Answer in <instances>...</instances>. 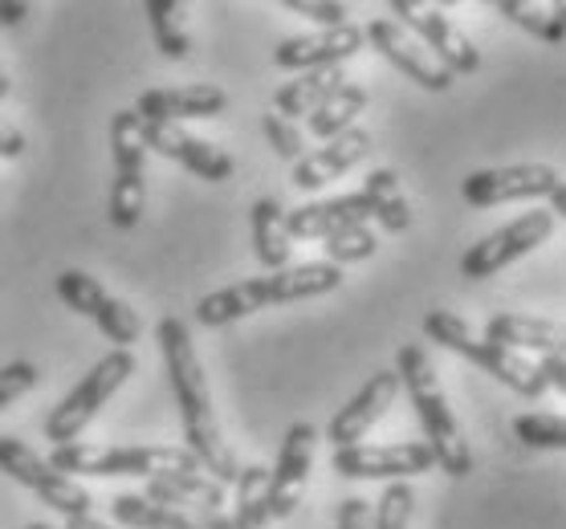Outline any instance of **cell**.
I'll use <instances>...</instances> for the list:
<instances>
[{
	"label": "cell",
	"instance_id": "6da1fadb",
	"mask_svg": "<svg viewBox=\"0 0 566 529\" xmlns=\"http://www.w3.org/2000/svg\"><path fill=\"white\" fill-rule=\"evenodd\" d=\"M155 342H159V355H164V371H168L171 395L180 403V424L184 440H188V452H192L200 468L217 485H237L241 477V465L232 456L229 440L220 436L217 412H212V391H208L205 367L196 359V342L192 330L184 318L168 314L155 326Z\"/></svg>",
	"mask_w": 566,
	"mask_h": 529
},
{
	"label": "cell",
	"instance_id": "7a4b0ae2",
	"mask_svg": "<svg viewBox=\"0 0 566 529\" xmlns=\"http://www.w3.org/2000/svg\"><path fill=\"white\" fill-rule=\"evenodd\" d=\"M343 285V269L331 261H306V265H290V269L265 273V277H249V282L224 285L217 294L196 301V322L200 326H229L241 322L249 314L265 310V306H285V301H302V297L335 294Z\"/></svg>",
	"mask_w": 566,
	"mask_h": 529
},
{
	"label": "cell",
	"instance_id": "3957f363",
	"mask_svg": "<svg viewBox=\"0 0 566 529\" xmlns=\"http://www.w3.org/2000/svg\"><path fill=\"white\" fill-rule=\"evenodd\" d=\"M396 374L399 388L408 391V400L416 408V420L424 427V444L437 456L440 473H449L452 480H464L473 473V452H469V440H464L461 424L449 408V395L440 388L437 367L428 359V350L420 342H403L396 355Z\"/></svg>",
	"mask_w": 566,
	"mask_h": 529
},
{
	"label": "cell",
	"instance_id": "277c9868",
	"mask_svg": "<svg viewBox=\"0 0 566 529\" xmlns=\"http://www.w3.org/2000/svg\"><path fill=\"white\" fill-rule=\"evenodd\" d=\"M50 465L65 477H164V473H205L188 448H151V444H65L53 448Z\"/></svg>",
	"mask_w": 566,
	"mask_h": 529
},
{
	"label": "cell",
	"instance_id": "5b68a950",
	"mask_svg": "<svg viewBox=\"0 0 566 529\" xmlns=\"http://www.w3.org/2000/svg\"><path fill=\"white\" fill-rule=\"evenodd\" d=\"M424 335L432 338L437 347H444V350H452V355H461V359L476 362L481 371L493 374L497 383H505V388L517 391V395H526V400H542V395L551 391L534 362L522 359L517 350L502 347V342L476 338L473 330H469V322H464V318H457V314L428 310L424 314Z\"/></svg>",
	"mask_w": 566,
	"mask_h": 529
},
{
	"label": "cell",
	"instance_id": "8992f818",
	"mask_svg": "<svg viewBox=\"0 0 566 529\" xmlns=\"http://www.w3.org/2000/svg\"><path fill=\"white\" fill-rule=\"evenodd\" d=\"M135 374V355L130 350H111L103 359L94 362L91 371L82 374L70 395L53 403V412L45 415V440H53V448H65V444H77V436L86 432L94 415L103 412L111 395H115L123 383Z\"/></svg>",
	"mask_w": 566,
	"mask_h": 529
},
{
	"label": "cell",
	"instance_id": "52a82bcc",
	"mask_svg": "<svg viewBox=\"0 0 566 529\" xmlns=\"http://www.w3.org/2000/svg\"><path fill=\"white\" fill-rule=\"evenodd\" d=\"M111 147H115V183H111V224L130 233L143 220V204H147V147L139 142L135 130V110H118L111 118Z\"/></svg>",
	"mask_w": 566,
	"mask_h": 529
},
{
	"label": "cell",
	"instance_id": "ba28073f",
	"mask_svg": "<svg viewBox=\"0 0 566 529\" xmlns=\"http://www.w3.org/2000/svg\"><path fill=\"white\" fill-rule=\"evenodd\" d=\"M554 233V212L551 208H534V212H522L517 220L502 224L497 233L481 236L476 245H469V253L461 257V277L469 282H485V277H497L505 265L522 261L526 253H534L538 245H546Z\"/></svg>",
	"mask_w": 566,
	"mask_h": 529
},
{
	"label": "cell",
	"instance_id": "9c48e42d",
	"mask_svg": "<svg viewBox=\"0 0 566 529\" xmlns=\"http://www.w3.org/2000/svg\"><path fill=\"white\" fill-rule=\"evenodd\" d=\"M0 473H9L17 485L33 489L41 501L50 505V509H57V514H65V517H86V514H91V505H94L91 493L82 489L74 477L57 473L45 456H38V452L29 448L25 440L0 436Z\"/></svg>",
	"mask_w": 566,
	"mask_h": 529
},
{
	"label": "cell",
	"instance_id": "30bf717a",
	"mask_svg": "<svg viewBox=\"0 0 566 529\" xmlns=\"http://www.w3.org/2000/svg\"><path fill=\"white\" fill-rule=\"evenodd\" d=\"M53 289H57V297H62L70 310L98 326L115 342V350H130L139 342V330H143L139 314L130 310L127 301H118L115 294H106L103 285H98V277H91V273L82 269H62Z\"/></svg>",
	"mask_w": 566,
	"mask_h": 529
},
{
	"label": "cell",
	"instance_id": "8fae6325",
	"mask_svg": "<svg viewBox=\"0 0 566 529\" xmlns=\"http://www.w3.org/2000/svg\"><path fill=\"white\" fill-rule=\"evenodd\" d=\"M331 468L347 480H408L437 468V456L424 440H399V444H350L335 448Z\"/></svg>",
	"mask_w": 566,
	"mask_h": 529
},
{
	"label": "cell",
	"instance_id": "7c38bea8",
	"mask_svg": "<svg viewBox=\"0 0 566 529\" xmlns=\"http://www.w3.org/2000/svg\"><path fill=\"white\" fill-rule=\"evenodd\" d=\"M391 21L403 25L432 57H437L452 78L457 74H476L481 70V53L449 17L432 9V4H416V0H391Z\"/></svg>",
	"mask_w": 566,
	"mask_h": 529
},
{
	"label": "cell",
	"instance_id": "4fadbf2b",
	"mask_svg": "<svg viewBox=\"0 0 566 529\" xmlns=\"http://www.w3.org/2000/svg\"><path fill=\"white\" fill-rule=\"evenodd\" d=\"M135 130H139V142L147 151L171 159V163H180V168H188L192 176H200V180H208V183H224V180H232V171H237L229 151H220V147H212V142H205V139H196V135H188V130L176 127V123H151V118L135 115Z\"/></svg>",
	"mask_w": 566,
	"mask_h": 529
},
{
	"label": "cell",
	"instance_id": "5bb4252c",
	"mask_svg": "<svg viewBox=\"0 0 566 529\" xmlns=\"http://www.w3.org/2000/svg\"><path fill=\"white\" fill-rule=\"evenodd\" d=\"M558 171L551 163H514V168H485L473 171L461 183L464 204L473 208H497L514 204V200H551V192L558 188Z\"/></svg>",
	"mask_w": 566,
	"mask_h": 529
},
{
	"label": "cell",
	"instance_id": "9a60e30c",
	"mask_svg": "<svg viewBox=\"0 0 566 529\" xmlns=\"http://www.w3.org/2000/svg\"><path fill=\"white\" fill-rule=\"evenodd\" d=\"M314 444H318L314 424H306V420L290 424V432L282 440V452H277V465L270 473V489H265V505H270L273 521L294 517V509L302 505L310 465H314Z\"/></svg>",
	"mask_w": 566,
	"mask_h": 529
},
{
	"label": "cell",
	"instance_id": "2e32d148",
	"mask_svg": "<svg viewBox=\"0 0 566 529\" xmlns=\"http://www.w3.org/2000/svg\"><path fill=\"white\" fill-rule=\"evenodd\" d=\"M363 38L371 41L375 50L384 53L399 74H408L416 86H424V91H432V94H444L452 86L449 70H444V65H440L437 57H432V53H428L424 45L408 33V29L396 25L391 17H379V21H371V25L363 29Z\"/></svg>",
	"mask_w": 566,
	"mask_h": 529
},
{
	"label": "cell",
	"instance_id": "e0dca14e",
	"mask_svg": "<svg viewBox=\"0 0 566 529\" xmlns=\"http://www.w3.org/2000/svg\"><path fill=\"white\" fill-rule=\"evenodd\" d=\"M396 395H399L396 367H391V371H375L371 379L350 395L347 408H338L335 420L326 424V440H331L335 448H350V444H359V440L367 436L379 420H384L387 408L396 403Z\"/></svg>",
	"mask_w": 566,
	"mask_h": 529
},
{
	"label": "cell",
	"instance_id": "ac0fdd59",
	"mask_svg": "<svg viewBox=\"0 0 566 529\" xmlns=\"http://www.w3.org/2000/svg\"><path fill=\"white\" fill-rule=\"evenodd\" d=\"M367 45L359 25H338V29H318V33H302V38H285L277 41L273 50V65L277 70H331V65H343L347 57Z\"/></svg>",
	"mask_w": 566,
	"mask_h": 529
},
{
	"label": "cell",
	"instance_id": "d6986e66",
	"mask_svg": "<svg viewBox=\"0 0 566 529\" xmlns=\"http://www.w3.org/2000/svg\"><path fill=\"white\" fill-rule=\"evenodd\" d=\"M229 110V94L208 82L192 86H168V91H143L135 103V115L151 118V123H188V118H217Z\"/></svg>",
	"mask_w": 566,
	"mask_h": 529
},
{
	"label": "cell",
	"instance_id": "ffe728a7",
	"mask_svg": "<svg viewBox=\"0 0 566 529\" xmlns=\"http://www.w3.org/2000/svg\"><path fill=\"white\" fill-rule=\"evenodd\" d=\"M367 156H371V130L350 127L347 135H338V139H331L326 147H318V151H310V156L297 159L294 188H302V192H318V188H326L331 180L347 176L350 168H359Z\"/></svg>",
	"mask_w": 566,
	"mask_h": 529
},
{
	"label": "cell",
	"instance_id": "44dd1931",
	"mask_svg": "<svg viewBox=\"0 0 566 529\" xmlns=\"http://www.w3.org/2000/svg\"><path fill=\"white\" fill-rule=\"evenodd\" d=\"M367 220H371V204L363 200V192H355L285 212V233H290V241H326V236L355 229V224H367Z\"/></svg>",
	"mask_w": 566,
	"mask_h": 529
},
{
	"label": "cell",
	"instance_id": "7402d4cb",
	"mask_svg": "<svg viewBox=\"0 0 566 529\" xmlns=\"http://www.w3.org/2000/svg\"><path fill=\"white\" fill-rule=\"evenodd\" d=\"M111 514L118 526L130 529H232V517L224 509L184 514V509H168V505H155L147 497H135V493H118L111 501Z\"/></svg>",
	"mask_w": 566,
	"mask_h": 529
},
{
	"label": "cell",
	"instance_id": "603a6c76",
	"mask_svg": "<svg viewBox=\"0 0 566 529\" xmlns=\"http://www.w3.org/2000/svg\"><path fill=\"white\" fill-rule=\"evenodd\" d=\"M490 342H502L510 350H534V355H566V322L530 318V314H497L485 326Z\"/></svg>",
	"mask_w": 566,
	"mask_h": 529
},
{
	"label": "cell",
	"instance_id": "cb8c5ba5",
	"mask_svg": "<svg viewBox=\"0 0 566 529\" xmlns=\"http://www.w3.org/2000/svg\"><path fill=\"white\" fill-rule=\"evenodd\" d=\"M143 497L155 505H168V509H184V514H196V509H224V505H229L224 485H217L208 473H164V477H151Z\"/></svg>",
	"mask_w": 566,
	"mask_h": 529
},
{
	"label": "cell",
	"instance_id": "d4e9b609",
	"mask_svg": "<svg viewBox=\"0 0 566 529\" xmlns=\"http://www.w3.org/2000/svg\"><path fill=\"white\" fill-rule=\"evenodd\" d=\"M338 86H347V74H343V65H331V70H306L302 78L285 82L282 91L273 94V115L282 118H302V115H314Z\"/></svg>",
	"mask_w": 566,
	"mask_h": 529
},
{
	"label": "cell",
	"instance_id": "484cf974",
	"mask_svg": "<svg viewBox=\"0 0 566 529\" xmlns=\"http://www.w3.org/2000/svg\"><path fill=\"white\" fill-rule=\"evenodd\" d=\"M253 253L270 273L290 269V253H294V241L285 233V208L282 200H258L253 204Z\"/></svg>",
	"mask_w": 566,
	"mask_h": 529
},
{
	"label": "cell",
	"instance_id": "4316f807",
	"mask_svg": "<svg viewBox=\"0 0 566 529\" xmlns=\"http://www.w3.org/2000/svg\"><path fill=\"white\" fill-rule=\"evenodd\" d=\"M363 200L371 204V216L384 224L387 233H408V229H412V208L403 200L399 176L391 168H375L371 176L363 180Z\"/></svg>",
	"mask_w": 566,
	"mask_h": 529
},
{
	"label": "cell",
	"instance_id": "83f0119b",
	"mask_svg": "<svg viewBox=\"0 0 566 529\" xmlns=\"http://www.w3.org/2000/svg\"><path fill=\"white\" fill-rule=\"evenodd\" d=\"M367 110V91H363L359 82H347V86H338L326 103L306 118L310 135H318V139H338V135H347L355 127V118Z\"/></svg>",
	"mask_w": 566,
	"mask_h": 529
},
{
	"label": "cell",
	"instance_id": "f1b7e54d",
	"mask_svg": "<svg viewBox=\"0 0 566 529\" xmlns=\"http://www.w3.org/2000/svg\"><path fill=\"white\" fill-rule=\"evenodd\" d=\"M505 21L526 29L530 38L546 41V45H563L566 41V0L558 4H530V0H497L493 4Z\"/></svg>",
	"mask_w": 566,
	"mask_h": 529
},
{
	"label": "cell",
	"instance_id": "f546056e",
	"mask_svg": "<svg viewBox=\"0 0 566 529\" xmlns=\"http://www.w3.org/2000/svg\"><path fill=\"white\" fill-rule=\"evenodd\" d=\"M265 489H270V468L261 465L241 468V477H237V501H232V529H265V521H270Z\"/></svg>",
	"mask_w": 566,
	"mask_h": 529
},
{
	"label": "cell",
	"instance_id": "4dcf8cb0",
	"mask_svg": "<svg viewBox=\"0 0 566 529\" xmlns=\"http://www.w3.org/2000/svg\"><path fill=\"white\" fill-rule=\"evenodd\" d=\"M180 13L184 9L176 0H147V21H151L155 50L164 53L168 62H184L192 53V38H188Z\"/></svg>",
	"mask_w": 566,
	"mask_h": 529
},
{
	"label": "cell",
	"instance_id": "1f68e13d",
	"mask_svg": "<svg viewBox=\"0 0 566 529\" xmlns=\"http://www.w3.org/2000/svg\"><path fill=\"white\" fill-rule=\"evenodd\" d=\"M514 432L526 448H546V452H566V415L554 412H530L517 415Z\"/></svg>",
	"mask_w": 566,
	"mask_h": 529
},
{
	"label": "cell",
	"instance_id": "d6a6232c",
	"mask_svg": "<svg viewBox=\"0 0 566 529\" xmlns=\"http://www.w3.org/2000/svg\"><path fill=\"white\" fill-rule=\"evenodd\" d=\"M326 261L331 265H355V261H367L375 257V248H379V241H375V233L367 229V224H355V229H343V233L326 236Z\"/></svg>",
	"mask_w": 566,
	"mask_h": 529
},
{
	"label": "cell",
	"instance_id": "836d02e7",
	"mask_svg": "<svg viewBox=\"0 0 566 529\" xmlns=\"http://www.w3.org/2000/svg\"><path fill=\"white\" fill-rule=\"evenodd\" d=\"M412 505H416V493L408 480H391L375 505V517H371V529H408L412 526Z\"/></svg>",
	"mask_w": 566,
	"mask_h": 529
},
{
	"label": "cell",
	"instance_id": "e575fe53",
	"mask_svg": "<svg viewBox=\"0 0 566 529\" xmlns=\"http://www.w3.org/2000/svg\"><path fill=\"white\" fill-rule=\"evenodd\" d=\"M261 135L270 139V147L277 151L282 159H290V163H297L302 159V151H306V139H302V130L290 123V118L282 115H261Z\"/></svg>",
	"mask_w": 566,
	"mask_h": 529
},
{
	"label": "cell",
	"instance_id": "d590c367",
	"mask_svg": "<svg viewBox=\"0 0 566 529\" xmlns=\"http://www.w3.org/2000/svg\"><path fill=\"white\" fill-rule=\"evenodd\" d=\"M41 383V371L33 367V362L17 359L9 362V367H0V412L9 408V403H17L25 391H33Z\"/></svg>",
	"mask_w": 566,
	"mask_h": 529
},
{
	"label": "cell",
	"instance_id": "8d00e7d4",
	"mask_svg": "<svg viewBox=\"0 0 566 529\" xmlns=\"http://www.w3.org/2000/svg\"><path fill=\"white\" fill-rule=\"evenodd\" d=\"M290 13L306 17L322 29H338L347 25V4H335V0H282Z\"/></svg>",
	"mask_w": 566,
	"mask_h": 529
},
{
	"label": "cell",
	"instance_id": "74e56055",
	"mask_svg": "<svg viewBox=\"0 0 566 529\" xmlns=\"http://www.w3.org/2000/svg\"><path fill=\"white\" fill-rule=\"evenodd\" d=\"M338 529H371V505L363 497H343L338 501Z\"/></svg>",
	"mask_w": 566,
	"mask_h": 529
},
{
	"label": "cell",
	"instance_id": "f35d334b",
	"mask_svg": "<svg viewBox=\"0 0 566 529\" xmlns=\"http://www.w3.org/2000/svg\"><path fill=\"white\" fill-rule=\"evenodd\" d=\"M21 151H25V135L0 115V159H17Z\"/></svg>",
	"mask_w": 566,
	"mask_h": 529
},
{
	"label": "cell",
	"instance_id": "ab89813d",
	"mask_svg": "<svg viewBox=\"0 0 566 529\" xmlns=\"http://www.w3.org/2000/svg\"><path fill=\"white\" fill-rule=\"evenodd\" d=\"M29 13H33V9H29L25 0H0V25L4 29H17Z\"/></svg>",
	"mask_w": 566,
	"mask_h": 529
},
{
	"label": "cell",
	"instance_id": "60d3db41",
	"mask_svg": "<svg viewBox=\"0 0 566 529\" xmlns=\"http://www.w3.org/2000/svg\"><path fill=\"white\" fill-rule=\"evenodd\" d=\"M65 529H115V526H106V521H98V517H65Z\"/></svg>",
	"mask_w": 566,
	"mask_h": 529
},
{
	"label": "cell",
	"instance_id": "b9f144b4",
	"mask_svg": "<svg viewBox=\"0 0 566 529\" xmlns=\"http://www.w3.org/2000/svg\"><path fill=\"white\" fill-rule=\"evenodd\" d=\"M551 212L566 220V183H558V188L551 192Z\"/></svg>",
	"mask_w": 566,
	"mask_h": 529
},
{
	"label": "cell",
	"instance_id": "7bdbcfd3",
	"mask_svg": "<svg viewBox=\"0 0 566 529\" xmlns=\"http://www.w3.org/2000/svg\"><path fill=\"white\" fill-rule=\"evenodd\" d=\"M9 91H13V82H9V74L0 70V98H9Z\"/></svg>",
	"mask_w": 566,
	"mask_h": 529
},
{
	"label": "cell",
	"instance_id": "ee69618b",
	"mask_svg": "<svg viewBox=\"0 0 566 529\" xmlns=\"http://www.w3.org/2000/svg\"><path fill=\"white\" fill-rule=\"evenodd\" d=\"M25 529H53V526H45V521H33V526H25Z\"/></svg>",
	"mask_w": 566,
	"mask_h": 529
}]
</instances>
